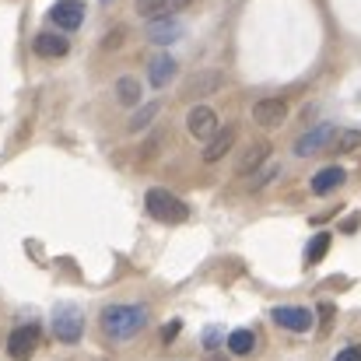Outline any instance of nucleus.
<instances>
[{"instance_id":"6ab92c4d","label":"nucleus","mask_w":361,"mask_h":361,"mask_svg":"<svg viewBox=\"0 0 361 361\" xmlns=\"http://www.w3.org/2000/svg\"><path fill=\"white\" fill-rule=\"evenodd\" d=\"M228 351H232V355H249V351H252V330H232V334H228Z\"/></svg>"},{"instance_id":"7ed1b4c3","label":"nucleus","mask_w":361,"mask_h":361,"mask_svg":"<svg viewBox=\"0 0 361 361\" xmlns=\"http://www.w3.org/2000/svg\"><path fill=\"white\" fill-rule=\"evenodd\" d=\"M81 330H85V312L74 302H63V305L53 309V334H56V341L78 344L81 341Z\"/></svg>"},{"instance_id":"4468645a","label":"nucleus","mask_w":361,"mask_h":361,"mask_svg":"<svg viewBox=\"0 0 361 361\" xmlns=\"http://www.w3.org/2000/svg\"><path fill=\"white\" fill-rule=\"evenodd\" d=\"M344 179H348V172H344V169H337V165H330V169H323V172H316V176H312L309 190L323 197V193H334L337 186H344Z\"/></svg>"},{"instance_id":"dca6fc26","label":"nucleus","mask_w":361,"mask_h":361,"mask_svg":"<svg viewBox=\"0 0 361 361\" xmlns=\"http://www.w3.org/2000/svg\"><path fill=\"white\" fill-rule=\"evenodd\" d=\"M270 158V144L267 140H259V144H252L245 154H242L239 161V176H249V172H256V169H263V161Z\"/></svg>"},{"instance_id":"f8f14e48","label":"nucleus","mask_w":361,"mask_h":361,"mask_svg":"<svg viewBox=\"0 0 361 361\" xmlns=\"http://www.w3.org/2000/svg\"><path fill=\"white\" fill-rule=\"evenodd\" d=\"M32 46H35V53H39V56H49V60H56V56H67V53H71V42H67L63 35H56V32H39Z\"/></svg>"},{"instance_id":"f257e3e1","label":"nucleus","mask_w":361,"mask_h":361,"mask_svg":"<svg viewBox=\"0 0 361 361\" xmlns=\"http://www.w3.org/2000/svg\"><path fill=\"white\" fill-rule=\"evenodd\" d=\"M147 326V309L144 305H109L102 309V330L109 341H130Z\"/></svg>"},{"instance_id":"0eeeda50","label":"nucleus","mask_w":361,"mask_h":361,"mask_svg":"<svg viewBox=\"0 0 361 361\" xmlns=\"http://www.w3.org/2000/svg\"><path fill=\"white\" fill-rule=\"evenodd\" d=\"M35 344H39V326H18V330H11V337H7V355L14 361H28L32 358V351H35Z\"/></svg>"},{"instance_id":"ddd939ff","label":"nucleus","mask_w":361,"mask_h":361,"mask_svg":"<svg viewBox=\"0 0 361 361\" xmlns=\"http://www.w3.org/2000/svg\"><path fill=\"white\" fill-rule=\"evenodd\" d=\"M232 144H235V126L218 130V133L207 140V147H204V161H221V158L232 151Z\"/></svg>"},{"instance_id":"a211bd4d","label":"nucleus","mask_w":361,"mask_h":361,"mask_svg":"<svg viewBox=\"0 0 361 361\" xmlns=\"http://www.w3.org/2000/svg\"><path fill=\"white\" fill-rule=\"evenodd\" d=\"M355 147H361V133L358 130H337L326 151H334V154H348V151H355Z\"/></svg>"},{"instance_id":"2eb2a0df","label":"nucleus","mask_w":361,"mask_h":361,"mask_svg":"<svg viewBox=\"0 0 361 361\" xmlns=\"http://www.w3.org/2000/svg\"><path fill=\"white\" fill-rule=\"evenodd\" d=\"M147 39H151V42H158V46L176 42V39H183V25H176V21H169V18H158V21H151Z\"/></svg>"},{"instance_id":"4be33fe9","label":"nucleus","mask_w":361,"mask_h":361,"mask_svg":"<svg viewBox=\"0 0 361 361\" xmlns=\"http://www.w3.org/2000/svg\"><path fill=\"white\" fill-rule=\"evenodd\" d=\"M218 85H221V74H204L200 81H193V88H197V92H214Z\"/></svg>"},{"instance_id":"f3484780","label":"nucleus","mask_w":361,"mask_h":361,"mask_svg":"<svg viewBox=\"0 0 361 361\" xmlns=\"http://www.w3.org/2000/svg\"><path fill=\"white\" fill-rule=\"evenodd\" d=\"M116 99H120V106H126V109L140 106V81L137 78H120L116 81Z\"/></svg>"},{"instance_id":"9d476101","label":"nucleus","mask_w":361,"mask_h":361,"mask_svg":"<svg viewBox=\"0 0 361 361\" xmlns=\"http://www.w3.org/2000/svg\"><path fill=\"white\" fill-rule=\"evenodd\" d=\"M252 120L259 123V126H281V123L288 120V102L284 99H263V102H256L252 106Z\"/></svg>"},{"instance_id":"423d86ee","label":"nucleus","mask_w":361,"mask_h":361,"mask_svg":"<svg viewBox=\"0 0 361 361\" xmlns=\"http://www.w3.org/2000/svg\"><path fill=\"white\" fill-rule=\"evenodd\" d=\"M270 319H274L277 326L291 330V334H309V330H312V323H316V316H312L309 309H298V305L274 309V312H270Z\"/></svg>"},{"instance_id":"20e7f679","label":"nucleus","mask_w":361,"mask_h":361,"mask_svg":"<svg viewBox=\"0 0 361 361\" xmlns=\"http://www.w3.org/2000/svg\"><path fill=\"white\" fill-rule=\"evenodd\" d=\"M186 130H190V137H193V140L207 144L221 126H218L214 109H207V106H193V109H190V116H186Z\"/></svg>"},{"instance_id":"f03ea898","label":"nucleus","mask_w":361,"mask_h":361,"mask_svg":"<svg viewBox=\"0 0 361 361\" xmlns=\"http://www.w3.org/2000/svg\"><path fill=\"white\" fill-rule=\"evenodd\" d=\"M144 207H147V214H151L154 221H161V225H183V221L190 218V207H186L179 197H172L169 190H161V186L147 190Z\"/></svg>"},{"instance_id":"5701e85b","label":"nucleus","mask_w":361,"mask_h":361,"mask_svg":"<svg viewBox=\"0 0 361 361\" xmlns=\"http://www.w3.org/2000/svg\"><path fill=\"white\" fill-rule=\"evenodd\" d=\"M179 330H183V323H179V319L165 323V326H161V341H165V344H169V341H176V337H179Z\"/></svg>"},{"instance_id":"1a4fd4ad","label":"nucleus","mask_w":361,"mask_h":361,"mask_svg":"<svg viewBox=\"0 0 361 361\" xmlns=\"http://www.w3.org/2000/svg\"><path fill=\"white\" fill-rule=\"evenodd\" d=\"M193 0H137V14L147 18V21H158V18H172L179 11H186Z\"/></svg>"},{"instance_id":"393cba45","label":"nucleus","mask_w":361,"mask_h":361,"mask_svg":"<svg viewBox=\"0 0 361 361\" xmlns=\"http://www.w3.org/2000/svg\"><path fill=\"white\" fill-rule=\"evenodd\" d=\"M319 319H323V326L334 319V305H319Z\"/></svg>"},{"instance_id":"9b49d317","label":"nucleus","mask_w":361,"mask_h":361,"mask_svg":"<svg viewBox=\"0 0 361 361\" xmlns=\"http://www.w3.org/2000/svg\"><path fill=\"white\" fill-rule=\"evenodd\" d=\"M176 56H169V53H158L151 63H147V81H151V88H165L172 78H176Z\"/></svg>"},{"instance_id":"aec40b11","label":"nucleus","mask_w":361,"mask_h":361,"mask_svg":"<svg viewBox=\"0 0 361 361\" xmlns=\"http://www.w3.org/2000/svg\"><path fill=\"white\" fill-rule=\"evenodd\" d=\"M326 249H330V235H326V232H319L316 239L305 245V263H319V259L326 256Z\"/></svg>"},{"instance_id":"6e6552de","label":"nucleus","mask_w":361,"mask_h":361,"mask_svg":"<svg viewBox=\"0 0 361 361\" xmlns=\"http://www.w3.org/2000/svg\"><path fill=\"white\" fill-rule=\"evenodd\" d=\"M49 21H53L56 28H63V32H74V28H81V21H85V4H81V0H56L53 11H49Z\"/></svg>"},{"instance_id":"39448f33","label":"nucleus","mask_w":361,"mask_h":361,"mask_svg":"<svg viewBox=\"0 0 361 361\" xmlns=\"http://www.w3.org/2000/svg\"><path fill=\"white\" fill-rule=\"evenodd\" d=\"M334 126L330 123H323V126H312L309 133H302L298 137V144H295V154L298 158H312V154H319V151H326L330 147V140H334Z\"/></svg>"},{"instance_id":"412c9836","label":"nucleus","mask_w":361,"mask_h":361,"mask_svg":"<svg viewBox=\"0 0 361 361\" xmlns=\"http://www.w3.org/2000/svg\"><path fill=\"white\" fill-rule=\"evenodd\" d=\"M158 113H161V106H158V102H147V106H144V109H140V113H137V116L130 120V133H137V130H144V126H147V123L154 120Z\"/></svg>"},{"instance_id":"b1692460","label":"nucleus","mask_w":361,"mask_h":361,"mask_svg":"<svg viewBox=\"0 0 361 361\" xmlns=\"http://www.w3.org/2000/svg\"><path fill=\"white\" fill-rule=\"evenodd\" d=\"M334 361H361V348H344Z\"/></svg>"}]
</instances>
